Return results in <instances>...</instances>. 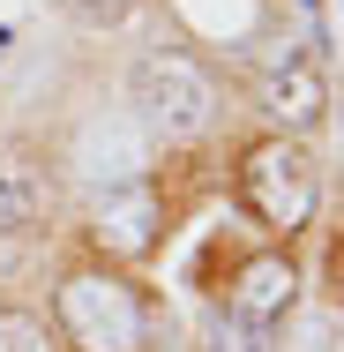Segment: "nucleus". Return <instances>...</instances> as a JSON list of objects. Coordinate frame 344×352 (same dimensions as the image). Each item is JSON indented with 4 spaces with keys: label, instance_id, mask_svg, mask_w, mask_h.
Wrapping results in <instances>:
<instances>
[{
    "label": "nucleus",
    "instance_id": "9b49d317",
    "mask_svg": "<svg viewBox=\"0 0 344 352\" xmlns=\"http://www.w3.org/2000/svg\"><path fill=\"white\" fill-rule=\"evenodd\" d=\"M292 8H299V23H307L314 53H330V23H322V0H292Z\"/></svg>",
    "mask_w": 344,
    "mask_h": 352
},
{
    "label": "nucleus",
    "instance_id": "1a4fd4ad",
    "mask_svg": "<svg viewBox=\"0 0 344 352\" xmlns=\"http://www.w3.org/2000/svg\"><path fill=\"white\" fill-rule=\"evenodd\" d=\"M0 352H60V338H53V322L38 307L0 300Z\"/></svg>",
    "mask_w": 344,
    "mask_h": 352
},
{
    "label": "nucleus",
    "instance_id": "39448f33",
    "mask_svg": "<svg viewBox=\"0 0 344 352\" xmlns=\"http://www.w3.org/2000/svg\"><path fill=\"white\" fill-rule=\"evenodd\" d=\"M299 307V263L284 255V248H262V255H247V263H232V278H225V315H240V322H284Z\"/></svg>",
    "mask_w": 344,
    "mask_h": 352
},
{
    "label": "nucleus",
    "instance_id": "423d86ee",
    "mask_svg": "<svg viewBox=\"0 0 344 352\" xmlns=\"http://www.w3.org/2000/svg\"><path fill=\"white\" fill-rule=\"evenodd\" d=\"M45 217V165L23 150H0V232H23Z\"/></svg>",
    "mask_w": 344,
    "mask_h": 352
},
{
    "label": "nucleus",
    "instance_id": "6e6552de",
    "mask_svg": "<svg viewBox=\"0 0 344 352\" xmlns=\"http://www.w3.org/2000/svg\"><path fill=\"white\" fill-rule=\"evenodd\" d=\"M203 352H277V330L270 322H240V315H209L203 322Z\"/></svg>",
    "mask_w": 344,
    "mask_h": 352
},
{
    "label": "nucleus",
    "instance_id": "f257e3e1",
    "mask_svg": "<svg viewBox=\"0 0 344 352\" xmlns=\"http://www.w3.org/2000/svg\"><path fill=\"white\" fill-rule=\"evenodd\" d=\"M53 338L60 352H165L172 322L157 307V292H142L113 263H75L53 285Z\"/></svg>",
    "mask_w": 344,
    "mask_h": 352
},
{
    "label": "nucleus",
    "instance_id": "f03ea898",
    "mask_svg": "<svg viewBox=\"0 0 344 352\" xmlns=\"http://www.w3.org/2000/svg\"><path fill=\"white\" fill-rule=\"evenodd\" d=\"M232 188H240V210L255 217L262 232L292 240V232H307V225H314V203H322V165H314V150H307V142L262 135V142H247V150H240Z\"/></svg>",
    "mask_w": 344,
    "mask_h": 352
},
{
    "label": "nucleus",
    "instance_id": "7ed1b4c3",
    "mask_svg": "<svg viewBox=\"0 0 344 352\" xmlns=\"http://www.w3.org/2000/svg\"><path fill=\"white\" fill-rule=\"evenodd\" d=\"M128 105H135V120L150 135L187 142V135H203L209 120H217V82H209V68L195 53L150 45L135 68H128Z\"/></svg>",
    "mask_w": 344,
    "mask_h": 352
},
{
    "label": "nucleus",
    "instance_id": "20e7f679",
    "mask_svg": "<svg viewBox=\"0 0 344 352\" xmlns=\"http://www.w3.org/2000/svg\"><path fill=\"white\" fill-rule=\"evenodd\" d=\"M255 105H262V120H270V135H292L307 142L322 120H330V68L314 60V53H277L262 82H255Z\"/></svg>",
    "mask_w": 344,
    "mask_h": 352
},
{
    "label": "nucleus",
    "instance_id": "0eeeda50",
    "mask_svg": "<svg viewBox=\"0 0 344 352\" xmlns=\"http://www.w3.org/2000/svg\"><path fill=\"white\" fill-rule=\"evenodd\" d=\"M150 225H157L150 188H128V195H105V203H98V240H105V255H142V248H150Z\"/></svg>",
    "mask_w": 344,
    "mask_h": 352
},
{
    "label": "nucleus",
    "instance_id": "9d476101",
    "mask_svg": "<svg viewBox=\"0 0 344 352\" xmlns=\"http://www.w3.org/2000/svg\"><path fill=\"white\" fill-rule=\"evenodd\" d=\"M45 8H53V15H68L75 30H120L135 0H45Z\"/></svg>",
    "mask_w": 344,
    "mask_h": 352
}]
</instances>
